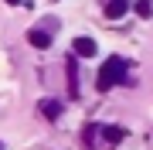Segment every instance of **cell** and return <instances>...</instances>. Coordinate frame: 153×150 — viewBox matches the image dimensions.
<instances>
[{"mask_svg": "<svg viewBox=\"0 0 153 150\" xmlns=\"http://www.w3.org/2000/svg\"><path fill=\"white\" fill-rule=\"evenodd\" d=\"M126 14H129V0H105V17L109 21H119Z\"/></svg>", "mask_w": 153, "mask_h": 150, "instance_id": "4", "label": "cell"}, {"mask_svg": "<svg viewBox=\"0 0 153 150\" xmlns=\"http://www.w3.org/2000/svg\"><path fill=\"white\" fill-rule=\"evenodd\" d=\"M38 109L44 113V119H58V116H61V102H58V99H41Z\"/></svg>", "mask_w": 153, "mask_h": 150, "instance_id": "5", "label": "cell"}, {"mask_svg": "<svg viewBox=\"0 0 153 150\" xmlns=\"http://www.w3.org/2000/svg\"><path fill=\"white\" fill-rule=\"evenodd\" d=\"M65 68H68V96H71V99H75V96H78V61H75V51H71V55H68Z\"/></svg>", "mask_w": 153, "mask_h": 150, "instance_id": "3", "label": "cell"}, {"mask_svg": "<svg viewBox=\"0 0 153 150\" xmlns=\"http://www.w3.org/2000/svg\"><path fill=\"white\" fill-rule=\"evenodd\" d=\"M140 17H153V0H136V7H133Z\"/></svg>", "mask_w": 153, "mask_h": 150, "instance_id": "8", "label": "cell"}, {"mask_svg": "<svg viewBox=\"0 0 153 150\" xmlns=\"http://www.w3.org/2000/svg\"><path fill=\"white\" fill-rule=\"evenodd\" d=\"M123 75H126V61L119 55H112V58H105L102 61V68H99V92H109L116 82H123Z\"/></svg>", "mask_w": 153, "mask_h": 150, "instance_id": "1", "label": "cell"}, {"mask_svg": "<svg viewBox=\"0 0 153 150\" xmlns=\"http://www.w3.org/2000/svg\"><path fill=\"white\" fill-rule=\"evenodd\" d=\"M7 4H21V0H7Z\"/></svg>", "mask_w": 153, "mask_h": 150, "instance_id": "9", "label": "cell"}, {"mask_svg": "<svg viewBox=\"0 0 153 150\" xmlns=\"http://www.w3.org/2000/svg\"><path fill=\"white\" fill-rule=\"evenodd\" d=\"M71 51H75V58H95L99 45L92 38H75V41H71Z\"/></svg>", "mask_w": 153, "mask_h": 150, "instance_id": "2", "label": "cell"}, {"mask_svg": "<svg viewBox=\"0 0 153 150\" xmlns=\"http://www.w3.org/2000/svg\"><path fill=\"white\" fill-rule=\"evenodd\" d=\"M27 41H31L34 48H48V45H51V34H48V31H38V28H31V31H27Z\"/></svg>", "mask_w": 153, "mask_h": 150, "instance_id": "6", "label": "cell"}, {"mask_svg": "<svg viewBox=\"0 0 153 150\" xmlns=\"http://www.w3.org/2000/svg\"><path fill=\"white\" fill-rule=\"evenodd\" d=\"M102 133H105V140H109V143H119V140L126 137V130H123V126H105Z\"/></svg>", "mask_w": 153, "mask_h": 150, "instance_id": "7", "label": "cell"}]
</instances>
